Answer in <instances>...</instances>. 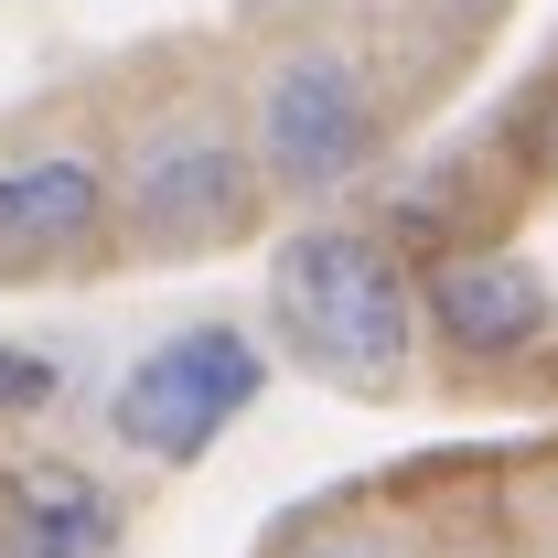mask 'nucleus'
Returning <instances> with one entry per match:
<instances>
[{"instance_id":"7","label":"nucleus","mask_w":558,"mask_h":558,"mask_svg":"<svg viewBox=\"0 0 558 558\" xmlns=\"http://www.w3.org/2000/svg\"><path fill=\"white\" fill-rule=\"evenodd\" d=\"M108 537H119V505L75 462H22L0 484V558H108Z\"/></svg>"},{"instance_id":"9","label":"nucleus","mask_w":558,"mask_h":558,"mask_svg":"<svg viewBox=\"0 0 558 558\" xmlns=\"http://www.w3.org/2000/svg\"><path fill=\"white\" fill-rule=\"evenodd\" d=\"M44 398H54V365H44V354H22V344H0V409L33 418Z\"/></svg>"},{"instance_id":"4","label":"nucleus","mask_w":558,"mask_h":558,"mask_svg":"<svg viewBox=\"0 0 558 558\" xmlns=\"http://www.w3.org/2000/svg\"><path fill=\"white\" fill-rule=\"evenodd\" d=\"M376 161V86L333 44H290L258 75V172L279 194H344Z\"/></svg>"},{"instance_id":"5","label":"nucleus","mask_w":558,"mask_h":558,"mask_svg":"<svg viewBox=\"0 0 558 558\" xmlns=\"http://www.w3.org/2000/svg\"><path fill=\"white\" fill-rule=\"evenodd\" d=\"M108 226H119V183H108L97 150H22V161H0V279L65 269Z\"/></svg>"},{"instance_id":"2","label":"nucleus","mask_w":558,"mask_h":558,"mask_svg":"<svg viewBox=\"0 0 558 558\" xmlns=\"http://www.w3.org/2000/svg\"><path fill=\"white\" fill-rule=\"evenodd\" d=\"M269 205V172H258V140H236L226 119L183 108L130 150L119 172V226H130L140 258H205V247H236Z\"/></svg>"},{"instance_id":"10","label":"nucleus","mask_w":558,"mask_h":558,"mask_svg":"<svg viewBox=\"0 0 558 558\" xmlns=\"http://www.w3.org/2000/svg\"><path fill=\"white\" fill-rule=\"evenodd\" d=\"M440 11H494V0H440Z\"/></svg>"},{"instance_id":"6","label":"nucleus","mask_w":558,"mask_h":558,"mask_svg":"<svg viewBox=\"0 0 558 558\" xmlns=\"http://www.w3.org/2000/svg\"><path fill=\"white\" fill-rule=\"evenodd\" d=\"M418 323L451 354H473V365H505V354H526L548 333V279L526 269V258H505V247H462L451 236L418 269Z\"/></svg>"},{"instance_id":"8","label":"nucleus","mask_w":558,"mask_h":558,"mask_svg":"<svg viewBox=\"0 0 558 558\" xmlns=\"http://www.w3.org/2000/svg\"><path fill=\"white\" fill-rule=\"evenodd\" d=\"M279 558H409V537L387 515H312L301 537H279Z\"/></svg>"},{"instance_id":"1","label":"nucleus","mask_w":558,"mask_h":558,"mask_svg":"<svg viewBox=\"0 0 558 558\" xmlns=\"http://www.w3.org/2000/svg\"><path fill=\"white\" fill-rule=\"evenodd\" d=\"M269 323L323 387L387 398V387H409L418 354V279L365 226H301L269 258Z\"/></svg>"},{"instance_id":"3","label":"nucleus","mask_w":558,"mask_h":558,"mask_svg":"<svg viewBox=\"0 0 558 558\" xmlns=\"http://www.w3.org/2000/svg\"><path fill=\"white\" fill-rule=\"evenodd\" d=\"M258 387H269V354L247 344L236 323H194V333L150 344L130 376H119L108 429L130 440L140 462H205L215 440H226V418L258 409Z\"/></svg>"}]
</instances>
